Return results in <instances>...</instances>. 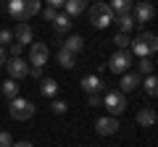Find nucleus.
Masks as SVG:
<instances>
[{
	"instance_id": "1",
	"label": "nucleus",
	"mask_w": 158,
	"mask_h": 147,
	"mask_svg": "<svg viewBox=\"0 0 158 147\" xmlns=\"http://www.w3.org/2000/svg\"><path fill=\"white\" fill-rule=\"evenodd\" d=\"M90 24L95 29H106L113 24V11L108 3H95V6H90Z\"/></svg>"
},
{
	"instance_id": "2",
	"label": "nucleus",
	"mask_w": 158,
	"mask_h": 147,
	"mask_svg": "<svg viewBox=\"0 0 158 147\" xmlns=\"http://www.w3.org/2000/svg\"><path fill=\"white\" fill-rule=\"evenodd\" d=\"M103 108L108 110V116H113V118H116V116H121V113L127 110V97L121 95L118 89H111V92H106V95H103Z\"/></svg>"
},
{
	"instance_id": "3",
	"label": "nucleus",
	"mask_w": 158,
	"mask_h": 147,
	"mask_svg": "<svg viewBox=\"0 0 158 147\" xmlns=\"http://www.w3.org/2000/svg\"><path fill=\"white\" fill-rule=\"evenodd\" d=\"M8 110H11V116H13L16 121H29L34 113H37L34 102H32V100H27V97H16V100H11Z\"/></svg>"
},
{
	"instance_id": "4",
	"label": "nucleus",
	"mask_w": 158,
	"mask_h": 147,
	"mask_svg": "<svg viewBox=\"0 0 158 147\" xmlns=\"http://www.w3.org/2000/svg\"><path fill=\"white\" fill-rule=\"evenodd\" d=\"M108 68H111V74H129L132 68V53L129 50H116L111 58H108Z\"/></svg>"
},
{
	"instance_id": "5",
	"label": "nucleus",
	"mask_w": 158,
	"mask_h": 147,
	"mask_svg": "<svg viewBox=\"0 0 158 147\" xmlns=\"http://www.w3.org/2000/svg\"><path fill=\"white\" fill-rule=\"evenodd\" d=\"M48 58H50L48 42H32V45H29V63H32L34 68H45Z\"/></svg>"
},
{
	"instance_id": "6",
	"label": "nucleus",
	"mask_w": 158,
	"mask_h": 147,
	"mask_svg": "<svg viewBox=\"0 0 158 147\" xmlns=\"http://www.w3.org/2000/svg\"><path fill=\"white\" fill-rule=\"evenodd\" d=\"M6 71L11 74V79H24V76H29V63L24 61V58H8L6 61Z\"/></svg>"
},
{
	"instance_id": "7",
	"label": "nucleus",
	"mask_w": 158,
	"mask_h": 147,
	"mask_svg": "<svg viewBox=\"0 0 158 147\" xmlns=\"http://www.w3.org/2000/svg\"><path fill=\"white\" fill-rule=\"evenodd\" d=\"M153 16H156V8H153L150 3H137V6L132 8L135 24H148V21H153Z\"/></svg>"
},
{
	"instance_id": "8",
	"label": "nucleus",
	"mask_w": 158,
	"mask_h": 147,
	"mask_svg": "<svg viewBox=\"0 0 158 147\" xmlns=\"http://www.w3.org/2000/svg\"><path fill=\"white\" fill-rule=\"evenodd\" d=\"M95 131L100 137H111V134H116V131H118V121L113 118V116H103V118L95 121Z\"/></svg>"
},
{
	"instance_id": "9",
	"label": "nucleus",
	"mask_w": 158,
	"mask_h": 147,
	"mask_svg": "<svg viewBox=\"0 0 158 147\" xmlns=\"http://www.w3.org/2000/svg\"><path fill=\"white\" fill-rule=\"evenodd\" d=\"M3 8L11 13V18H13L16 24H27V21H29V18H27V11H24V0H11L8 6L3 3Z\"/></svg>"
},
{
	"instance_id": "10",
	"label": "nucleus",
	"mask_w": 158,
	"mask_h": 147,
	"mask_svg": "<svg viewBox=\"0 0 158 147\" xmlns=\"http://www.w3.org/2000/svg\"><path fill=\"white\" fill-rule=\"evenodd\" d=\"M61 50L71 53V55L82 53V50H85V37H79V34H69L66 40H63V47H61Z\"/></svg>"
},
{
	"instance_id": "11",
	"label": "nucleus",
	"mask_w": 158,
	"mask_h": 147,
	"mask_svg": "<svg viewBox=\"0 0 158 147\" xmlns=\"http://www.w3.org/2000/svg\"><path fill=\"white\" fill-rule=\"evenodd\" d=\"M140 84H142V76H140V74H135V71H132V74H124V76H121V89H118V92H121V95L135 92Z\"/></svg>"
},
{
	"instance_id": "12",
	"label": "nucleus",
	"mask_w": 158,
	"mask_h": 147,
	"mask_svg": "<svg viewBox=\"0 0 158 147\" xmlns=\"http://www.w3.org/2000/svg\"><path fill=\"white\" fill-rule=\"evenodd\" d=\"M85 11H87V3H85V0H66V3H63V13H66L69 18L82 16Z\"/></svg>"
},
{
	"instance_id": "13",
	"label": "nucleus",
	"mask_w": 158,
	"mask_h": 147,
	"mask_svg": "<svg viewBox=\"0 0 158 147\" xmlns=\"http://www.w3.org/2000/svg\"><path fill=\"white\" fill-rule=\"evenodd\" d=\"M13 40H16L21 47H27V42H32V26H29V24H16V29H13Z\"/></svg>"
},
{
	"instance_id": "14",
	"label": "nucleus",
	"mask_w": 158,
	"mask_h": 147,
	"mask_svg": "<svg viewBox=\"0 0 158 147\" xmlns=\"http://www.w3.org/2000/svg\"><path fill=\"white\" fill-rule=\"evenodd\" d=\"M0 92H3V97L6 100H16V97H21L19 92H21V87H19L16 79H6L3 81V87H0Z\"/></svg>"
},
{
	"instance_id": "15",
	"label": "nucleus",
	"mask_w": 158,
	"mask_h": 147,
	"mask_svg": "<svg viewBox=\"0 0 158 147\" xmlns=\"http://www.w3.org/2000/svg\"><path fill=\"white\" fill-rule=\"evenodd\" d=\"M82 89H85L87 95H98V92L103 89V79L100 76H85V79H82Z\"/></svg>"
},
{
	"instance_id": "16",
	"label": "nucleus",
	"mask_w": 158,
	"mask_h": 147,
	"mask_svg": "<svg viewBox=\"0 0 158 147\" xmlns=\"http://www.w3.org/2000/svg\"><path fill=\"white\" fill-rule=\"evenodd\" d=\"M158 121V113L153 108H140V113H137V124L140 126H156Z\"/></svg>"
},
{
	"instance_id": "17",
	"label": "nucleus",
	"mask_w": 158,
	"mask_h": 147,
	"mask_svg": "<svg viewBox=\"0 0 158 147\" xmlns=\"http://www.w3.org/2000/svg\"><path fill=\"white\" fill-rule=\"evenodd\" d=\"M113 24H118L121 34H129L132 26H135V18H132V13H124V16H113Z\"/></svg>"
},
{
	"instance_id": "18",
	"label": "nucleus",
	"mask_w": 158,
	"mask_h": 147,
	"mask_svg": "<svg viewBox=\"0 0 158 147\" xmlns=\"http://www.w3.org/2000/svg\"><path fill=\"white\" fill-rule=\"evenodd\" d=\"M40 92H42L45 97H56V95H58V81L50 79V76L42 79V81H40Z\"/></svg>"
},
{
	"instance_id": "19",
	"label": "nucleus",
	"mask_w": 158,
	"mask_h": 147,
	"mask_svg": "<svg viewBox=\"0 0 158 147\" xmlns=\"http://www.w3.org/2000/svg\"><path fill=\"white\" fill-rule=\"evenodd\" d=\"M137 42H142L150 53H158V37H156L153 32H142L140 37H137Z\"/></svg>"
},
{
	"instance_id": "20",
	"label": "nucleus",
	"mask_w": 158,
	"mask_h": 147,
	"mask_svg": "<svg viewBox=\"0 0 158 147\" xmlns=\"http://www.w3.org/2000/svg\"><path fill=\"white\" fill-rule=\"evenodd\" d=\"M111 6V11H113V16H124V13H132V3L129 0H113V3H108Z\"/></svg>"
},
{
	"instance_id": "21",
	"label": "nucleus",
	"mask_w": 158,
	"mask_h": 147,
	"mask_svg": "<svg viewBox=\"0 0 158 147\" xmlns=\"http://www.w3.org/2000/svg\"><path fill=\"white\" fill-rule=\"evenodd\" d=\"M142 89L148 92V97H158V76L156 74H150V76L142 79Z\"/></svg>"
},
{
	"instance_id": "22",
	"label": "nucleus",
	"mask_w": 158,
	"mask_h": 147,
	"mask_svg": "<svg viewBox=\"0 0 158 147\" xmlns=\"http://www.w3.org/2000/svg\"><path fill=\"white\" fill-rule=\"evenodd\" d=\"M71 24H74V21L66 16V13H58L56 21H53V26H56V32H58V34H63V32H69V29H71Z\"/></svg>"
},
{
	"instance_id": "23",
	"label": "nucleus",
	"mask_w": 158,
	"mask_h": 147,
	"mask_svg": "<svg viewBox=\"0 0 158 147\" xmlns=\"http://www.w3.org/2000/svg\"><path fill=\"white\" fill-rule=\"evenodd\" d=\"M113 45H116L118 50H129V47H132V37H129V34H121V32H118L116 37H113Z\"/></svg>"
},
{
	"instance_id": "24",
	"label": "nucleus",
	"mask_w": 158,
	"mask_h": 147,
	"mask_svg": "<svg viewBox=\"0 0 158 147\" xmlns=\"http://www.w3.org/2000/svg\"><path fill=\"white\" fill-rule=\"evenodd\" d=\"M24 11H27V18H32L42 11V6H40V0H24Z\"/></svg>"
},
{
	"instance_id": "25",
	"label": "nucleus",
	"mask_w": 158,
	"mask_h": 147,
	"mask_svg": "<svg viewBox=\"0 0 158 147\" xmlns=\"http://www.w3.org/2000/svg\"><path fill=\"white\" fill-rule=\"evenodd\" d=\"M58 66H63V68H74V66H77V61H74L71 53L61 50V53H58Z\"/></svg>"
},
{
	"instance_id": "26",
	"label": "nucleus",
	"mask_w": 158,
	"mask_h": 147,
	"mask_svg": "<svg viewBox=\"0 0 158 147\" xmlns=\"http://www.w3.org/2000/svg\"><path fill=\"white\" fill-rule=\"evenodd\" d=\"M132 55H140V58H150V50H148L142 42H137V40H132Z\"/></svg>"
},
{
	"instance_id": "27",
	"label": "nucleus",
	"mask_w": 158,
	"mask_h": 147,
	"mask_svg": "<svg viewBox=\"0 0 158 147\" xmlns=\"http://www.w3.org/2000/svg\"><path fill=\"white\" fill-rule=\"evenodd\" d=\"M137 68H140V74H145V76H150V74H153V61H150V58H140V63H137Z\"/></svg>"
},
{
	"instance_id": "28",
	"label": "nucleus",
	"mask_w": 158,
	"mask_h": 147,
	"mask_svg": "<svg viewBox=\"0 0 158 147\" xmlns=\"http://www.w3.org/2000/svg\"><path fill=\"white\" fill-rule=\"evenodd\" d=\"M6 45H13V32L11 29H0V47Z\"/></svg>"
},
{
	"instance_id": "29",
	"label": "nucleus",
	"mask_w": 158,
	"mask_h": 147,
	"mask_svg": "<svg viewBox=\"0 0 158 147\" xmlns=\"http://www.w3.org/2000/svg\"><path fill=\"white\" fill-rule=\"evenodd\" d=\"M40 13H42V18H45V21H56V16H58V11H56L53 6H45Z\"/></svg>"
},
{
	"instance_id": "30",
	"label": "nucleus",
	"mask_w": 158,
	"mask_h": 147,
	"mask_svg": "<svg viewBox=\"0 0 158 147\" xmlns=\"http://www.w3.org/2000/svg\"><path fill=\"white\" fill-rule=\"evenodd\" d=\"M53 113H58V116H63V113H66V110H69V105H66V102H63V100H53Z\"/></svg>"
},
{
	"instance_id": "31",
	"label": "nucleus",
	"mask_w": 158,
	"mask_h": 147,
	"mask_svg": "<svg viewBox=\"0 0 158 147\" xmlns=\"http://www.w3.org/2000/svg\"><path fill=\"white\" fill-rule=\"evenodd\" d=\"M0 147H13V137L8 131H0Z\"/></svg>"
},
{
	"instance_id": "32",
	"label": "nucleus",
	"mask_w": 158,
	"mask_h": 147,
	"mask_svg": "<svg viewBox=\"0 0 158 147\" xmlns=\"http://www.w3.org/2000/svg\"><path fill=\"white\" fill-rule=\"evenodd\" d=\"M87 105H90V108H100L103 105V97L100 95H90V97H87Z\"/></svg>"
},
{
	"instance_id": "33",
	"label": "nucleus",
	"mask_w": 158,
	"mask_h": 147,
	"mask_svg": "<svg viewBox=\"0 0 158 147\" xmlns=\"http://www.w3.org/2000/svg\"><path fill=\"white\" fill-rule=\"evenodd\" d=\"M21 50H24V47L19 45V42H13V45H11V58H21Z\"/></svg>"
},
{
	"instance_id": "34",
	"label": "nucleus",
	"mask_w": 158,
	"mask_h": 147,
	"mask_svg": "<svg viewBox=\"0 0 158 147\" xmlns=\"http://www.w3.org/2000/svg\"><path fill=\"white\" fill-rule=\"evenodd\" d=\"M29 76L32 79H42V68H29Z\"/></svg>"
},
{
	"instance_id": "35",
	"label": "nucleus",
	"mask_w": 158,
	"mask_h": 147,
	"mask_svg": "<svg viewBox=\"0 0 158 147\" xmlns=\"http://www.w3.org/2000/svg\"><path fill=\"white\" fill-rule=\"evenodd\" d=\"M6 61H8V55H6V47H0V66H6Z\"/></svg>"
},
{
	"instance_id": "36",
	"label": "nucleus",
	"mask_w": 158,
	"mask_h": 147,
	"mask_svg": "<svg viewBox=\"0 0 158 147\" xmlns=\"http://www.w3.org/2000/svg\"><path fill=\"white\" fill-rule=\"evenodd\" d=\"M13 147H34V145H32V142H27V139H24V142H16Z\"/></svg>"
}]
</instances>
